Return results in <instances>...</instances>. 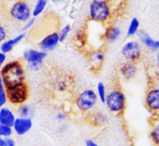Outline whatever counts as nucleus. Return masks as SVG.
I'll list each match as a JSON object with an SVG mask.
<instances>
[{
	"mask_svg": "<svg viewBox=\"0 0 159 146\" xmlns=\"http://www.w3.org/2000/svg\"><path fill=\"white\" fill-rule=\"evenodd\" d=\"M5 87L26 82V73L24 65L20 60H12L7 63L0 70Z\"/></svg>",
	"mask_w": 159,
	"mask_h": 146,
	"instance_id": "1",
	"label": "nucleus"
},
{
	"mask_svg": "<svg viewBox=\"0 0 159 146\" xmlns=\"http://www.w3.org/2000/svg\"><path fill=\"white\" fill-rule=\"evenodd\" d=\"M111 113L122 115L126 108V97L119 88H114L107 93L105 103Z\"/></svg>",
	"mask_w": 159,
	"mask_h": 146,
	"instance_id": "2",
	"label": "nucleus"
},
{
	"mask_svg": "<svg viewBox=\"0 0 159 146\" xmlns=\"http://www.w3.org/2000/svg\"><path fill=\"white\" fill-rule=\"evenodd\" d=\"M111 6L108 0H92L89 6V16L93 21L105 23L111 17Z\"/></svg>",
	"mask_w": 159,
	"mask_h": 146,
	"instance_id": "3",
	"label": "nucleus"
},
{
	"mask_svg": "<svg viewBox=\"0 0 159 146\" xmlns=\"http://www.w3.org/2000/svg\"><path fill=\"white\" fill-rule=\"evenodd\" d=\"M7 101L15 106H20L25 104L29 98L30 89L27 82L6 87Z\"/></svg>",
	"mask_w": 159,
	"mask_h": 146,
	"instance_id": "4",
	"label": "nucleus"
},
{
	"mask_svg": "<svg viewBox=\"0 0 159 146\" xmlns=\"http://www.w3.org/2000/svg\"><path fill=\"white\" fill-rule=\"evenodd\" d=\"M97 93L93 89H85L78 94L75 99L76 108L82 113H87L94 108L98 102Z\"/></svg>",
	"mask_w": 159,
	"mask_h": 146,
	"instance_id": "5",
	"label": "nucleus"
},
{
	"mask_svg": "<svg viewBox=\"0 0 159 146\" xmlns=\"http://www.w3.org/2000/svg\"><path fill=\"white\" fill-rule=\"evenodd\" d=\"M9 15L15 21L27 23L32 15L31 10L26 2L23 0L16 1L9 9Z\"/></svg>",
	"mask_w": 159,
	"mask_h": 146,
	"instance_id": "6",
	"label": "nucleus"
},
{
	"mask_svg": "<svg viewBox=\"0 0 159 146\" xmlns=\"http://www.w3.org/2000/svg\"><path fill=\"white\" fill-rule=\"evenodd\" d=\"M122 55L126 61L137 64L142 57V47L137 41H129L122 48Z\"/></svg>",
	"mask_w": 159,
	"mask_h": 146,
	"instance_id": "7",
	"label": "nucleus"
},
{
	"mask_svg": "<svg viewBox=\"0 0 159 146\" xmlns=\"http://www.w3.org/2000/svg\"><path fill=\"white\" fill-rule=\"evenodd\" d=\"M144 104L152 115H159V87L149 86L144 97Z\"/></svg>",
	"mask_w": 159,
	"mask_h": 146,
	"instance_id": "8",
	"label": "nucleus"
},
{
	"mask_svg": "<svg viewBox=\"0 0 159 146\" xmlns=\"http://www.w3.org/2000/svg\"><path fill=\"white\" fill-rule=\"evenodd\" d=\"M59 42V32L55 31L42 38L38 42V46L40 50L48 53L55 49Z\"/></svg>",
	"mask_w": 159,
	"mask_h": 146,
	"instance_id": "9",
	"label": "nucleus"
},
{
	"mask_svg": "<svg viewBox=\"0 0 159 146\" xmlns=\"http://www.w3.org/2000/svg\"><path fill=\"white\" fill-rule=\"evenodd\" d=\"M33 127V121L30 117H18L16 118L13 125V130L18 136H24L31 130Z\"/></svg>",
	"mask_w": 159,
	"mask_h": 146,
	"instance_id": "10",
	"label": "nucleus"
},
{
	"mask_svg": "<svg viewBox=\"0 0 159 146\" xmlns=\"http://www.w3.org/2000/svg\"><path fill=\"white\" fill-rule=\"evenodd\" d=\"M105 54L101 50H94L91 52L88 55V59H89L90 65H91L92 71L98 73L100 71L101 69L103 67L105 63Z\"/></svg>",
	"mask_w": 159,
	"mask_h": 146,
	"instance_id": "11",
	"label": "nucleus"
},
{
	"mask_svg": "<svg viewBox=\"0 0 159 146\" xmlns=\"http://www.w3.org/2000/svg\"><path fill=\"white\" fill-rule=\"evenodd\" d=\"M24 59L27 64H34V63H43V60L47 57V53L30 49L26 50L23 54Z\"/></svg>",
	"mask_w": 159,
	"mask_h": 146,
	"instance_id": "12",
	"label": "nucleus"
},
{
	"mask_svg": "<svg viewBox=\"0 0 159 146\" xmlns=\"http://www.w3.org/2000/svg\"><path fill=\"white\" fill-rule=\"evenodd\" d=\"M26 36V32H22L20 35H16V37L10 39H7L5 41L0 44V51L2 52L5 54H8L10 53L12 50L13 49V48L19 44Z\"/></svg>",
	"mask_w": 159,
	"mask_h": 146,
	"instance_id": "13",
	"label": "nucleus"
},
{
	"mask_svg": "<svg viewBox=\"0 0 159 146\" xmlns=\"http://www.w3.org/2000/svg\"><path fill=\"white\" fill-rule=\"evenodd\" d=\"M87 121L89 124L93 127H103L108 124V117L105 113L102 112H96V113H91L88 115Z\"/></svg>",
	"mask_w": 159,
	"mask_h": 146,
	"instance_id": "14",
	"label": "nucleus"
},
{
	"mask_svg": "<svg viewBox=\"0 0 159 146\" xmlns=\"http://www.w3.org/2000/svg\"><path fill=\"white\" fill-rule=\"evenodd\" d=\"M119 71H120V74L126 81H130V80L134 79L137 75V65L134 63L126 61V63L122 64L120 69H119Z\"/></svg>",
	"mask_w": 159,
	"mask_h": 146,
	"instance_id": "15",
	"label": "nucleus"
},
{
	"mask_svg": "<svg viewBox=\"0 0 159 146\" xmlns=\"http://www.w3.org/2000/svg\"><path fill=\"white\" fill-rule=\"evenodd\" d=\"M16 118V115L11 109L6 106L0 108V124L13 127Z\"/></svg>",
	"mask_w": 159,
	"mask_h": 146,
	"instance_id": "16",
	"label": "nucleus"
},
{
	"mask_svg": "<svg viewBox=\"0 0 159 146\" xmlns=\"http://www.w3.org/2000/svg\"><path fill=\"white\" fill-rule=\"evenodd\" d=\"M137 35L140 42L145 47L148 48V49L151 50V52H158L157 48V40L153 39L148 32L143 30H139Z\"/></svg>",
	"mask_w": 159,
	"mask_h": 146,
	"instance_id": "17",
	"label": "nucleus"
},
{
	"mask_svg": "<svg viewBox=\"0 0 159 146\" xmlns=\"http://www.w3.org/2000/svg\"><path fill=\"white\" fill-rule=\"evenodd\" d=\"M149 136L153 144L159 146V115H152Z\"/></svg>",
	"mask_w": 159,
	"mask_h": 146,
	"instance_id": "18",
	"label": "nucleus"
},
{
	"mask_svg": "<svg viewBox=\"0 0 159 146\" xmlns=\"http://www.w3.org/2000/svg\"><path fill=\"white\" fill-rule=\"evenodd\" d=\"M121 35V29L117 26L110 25L106 27L103 34L104 41L108 43L115 42Z\"/></svg>",
	"mask_w": 159,
	"mask_h": 146,
	"instance_id": "19",
	"label": "nucleus"
},
{
	"mask_svg": "<svg viewBox=\"0 0 159 146\" xmlns=\"http://www.w3.org/2000/svg\"><path fill=\"white\" fill-rule=\"evenodd\" d=\"M139 27H140V21L137 17H134L131 20L130 24L128 27L127 32H126L127 37H131L137 35V32L139 31Z\"/></svg>",
	"mask_w": 159,
	"mask_h": 146,
	"instance_id": "20",
	"label": "nucleus"
},
{
	"mask_svg": "<svg viewBox=\"0 0 159 146\" xmlns=\"http://www.w3.org/2000/svg\"><path fill=\"white\" fill-rule=\"evenodd\" d=\"M47 2H48V0H38L37 1L36 5L32 11V16L34 17H36V16H39L41 13H42L46 7Z\"/></svg>",
	"mask_w": 159,
	"mask_h": 146,
	"instance_id": "21",
	"label": "nucleus"
},
{
	"mask_svg": "<svg viewBox=\"0 0 159 146\" xmlns=\"http://www.w3.org/2000/svg\"><path fill=\"white\" fill-rule=\"evenodd\" d=\"M97 95L99 100L102 103H105V99H106L107 92L106 87L104 83L98 82L97 84Z\"/></svg>",
	"mask_w": 159,
	"mask_h": 146,
	"instance_id": "22",
	"label": "nucleus"
},
{
	"mask_svg": "<svg viewBox=\"0 0 159 146\" xmlns=\"http://www.w3.org/2000/svg\"><path fill=\"white\" fill-rule=\"evenodd\" d=\"M7 102L8 101H7V91H6V87L2 80V78L0 76V108L5 106Z\"/></svg>",
	"mask_w": 159,
	"mask_h": 146,
	"instance_id": "23",
	"label": "nucleus"
},
{
	"mask_svg": "<svg viewBox=\"0 0 159 146\" xmlns=\"http://www.w3.org/2000/svg\"><path fill=\"white\" fill-rule=\"evenodd\" d=\"M13 127L0 124V138H10V137H11L13 135Z\"/></svg>",
	"mask_w": 159,
	"mask_h": 146,
	"instance_id": "24",
	"label": "nucleus"
},
{
	"mask_svg": "<svg viewBox=\"0 0 159 146\" xmlns=\"http://www.w3.org/2000/svg\"><path fill=\"white\" fill-rule=\"evenodd\" d=\"M18 115L20 117H30L31 116V108L27 104L19 106L18 109Z\"/></svg>",
	"mask_w": 159,
	"mask_h": 146,
	"instance_id": "25",
	"label": "nucleus"
},
{
	"mask_svg": "<svg viewBox=\"0 0 159 146\" xmlns=\"http://www.w3.org/2000/svg\"><path fill=\"white\" fill-rule=\"evenodd\" d=\"M70 29H71V27H70V24H66L61 29L60 31H59V41L60 42H63L66 41L69 34H70Z\"/></svg>",
	"mask_w": 159,
	"mask_h": 146,
	"instance_id": "26",
	"label": "nucleus"
},
{
	"mask_svg": "<svg viewBox=\"0 0 159 146\" xmlns=\"http://www.w3.org/2000/svg\"><path fill=\"white\" fill-rule=\"evenodd\" d=\"M7 38V31L5 27L0 24V44H2Z\"/></svg>",
	"mask_w": 159,
	"mask_h": 146,
	"instance_id": "27",
	"label": "nucleus"
},
{
	"mask_svg": "<svg viewBox=\"0 0 159 146\" xmlns=\"http://www.w3.org/2000/svg\"><path fill=\"white\" fill-rule=\"evenodd\" d=\"M34 22H35L34 18H31V19L29 20V21L26 23L25 25L23 27L22 30H21L22 31V32H26L27 30H29L30 28H31L32 26H33L34 24Z\"/></svg>",
	"mask_w": 159,
	"mask_h": 146,
	"instance_id": "28",
	"label": "nucleus"
},
{
	"mask_svg": "<svg viewBox=\"0 0 159 146\" xmlns=\"http://www.w3.org/2000/svg\"><path fill=\"white\" fill-rule=\"evenodd\" d=\"M42 66V63H34V64H29L28 67L32 71H38L41 69Z\"/></svg>",
	"mask_w": 159,
	"mask_h": 146,
	"instance_id": "29",
	"label": "nucleus"
},
{
	"mask_svg": "<svg viewBox=\"0 0 159 146\" xmlns=\"http://www.w3.org/2000/svg\"><path fill=\"white\" fill-rule=\"evenodd\" d=\"M4 146H16V141L11 137L4 138Z\"/></svg>",
	"mask_w": 159,
	"mask_h": 146,
	"instance_id": "30",
	"label": "nucleus"
},
{
	"mask_svg": "<svg viewBox=\"0 0 159 146\" xmlns=\"http://www.w3.org/2000/svg\"><path fill=\"white\" fill-rule=\"evenodd\" d=\"M7 54L3 53L2 52L0 51V70L2 68L4 65L7 64Z\"/></svg>",
	"mask_w": 159,
	"mask_h": 146,
	"instance_id": "31",
	"label": "nucleus"
},
{
	"mask_svg": "<svg viewBox=\"0 0 159 146\" xmlns=\"http://www.w3.org/2000/svg\"><path fill=\"white\" fill-rule=\"evenodd\" d=\"M56 119L59 122H63L64 120H66L67 119V116L66 113L60 112V113H58L57 114H56Z\"/></svg>",
	"mask_w": 159,
	"mask_h": 146,
	"instance_id": "32",
	"label": "nucleus"
},
{
	"mask_svg": "<svg viewBox=\"0 0 159 146\" xmlns=\"http://www.w3.org/2000/svg\"><path fill=\"white\" fill-rule=\"evenodd\" d=\"M85 145L86 146H99L94 140L92 139H87L85 141Z\"/></svg>",
	"mask_w": 159,
	"mask_h": 146,
	"instance_id": "33",
	"label": "nucleus"
},
{
	"mask_svg": "<svg viewBox=\"0 0 159 146\" xmlns=\"http://www.w3.org/2000/svg\"><path fill=\"white\" fill-rule=\"evenodd\" d=\"M0 146H4V138H0Z\"/></svg>",
	"mask_w": 159,
	"mask_h": 146,
	"instance_id": "34",
	"label": "nucleus"
},
{
	"mask_svg": "<svg viewBox=\"0 0 159 146\" xmlns=\"http://www.w3.org/2000/svg\"><path fill=\"white\" fill-rule=\"evenodd\" d=\"M157 67H158V70H159V52L157 55Z\"/></svg>",
	"mask_w": 159,
	"mask_h": 146,
	"instance_id": "35",
	"label": "nucleus"
},
{
	"mask_svg": "<svg viewBox=\"0 0 159 146\" xmlns=\"http://www.w3.org/2000/svg\"><path fill=\"white\" fill-rule=\"evenodd\" d=\"M61 1H64V0H52V2H61Z\"/></svg>",
	"mask_w": 159,
	"mask_h": 146,
	"instance_id": "36",
	"label": "nucleus"
}]
</instances>
